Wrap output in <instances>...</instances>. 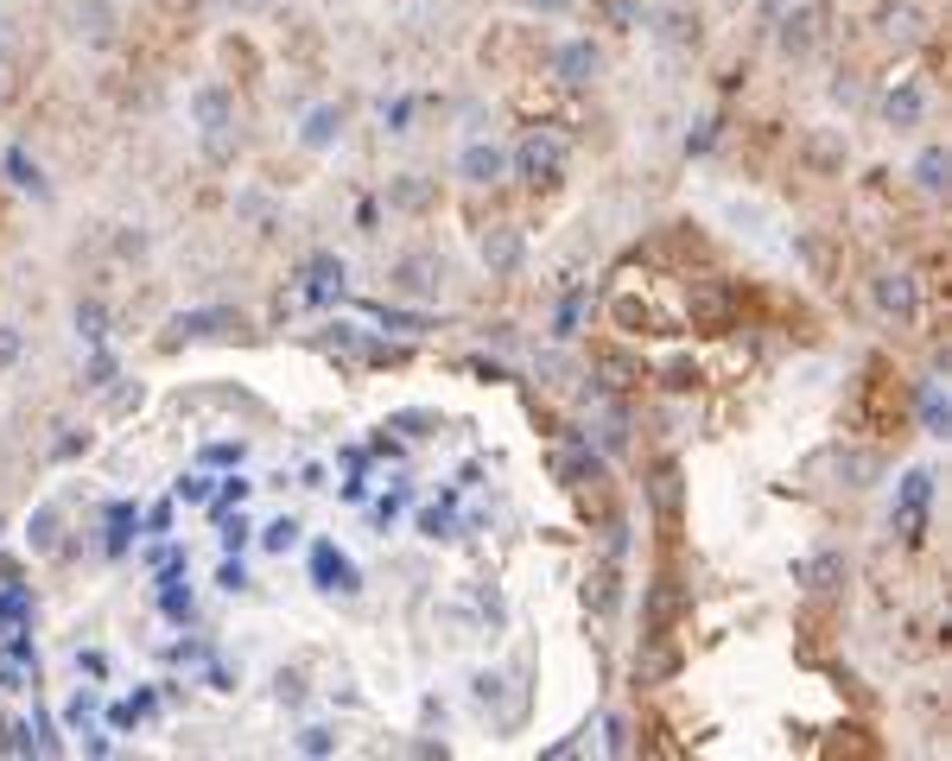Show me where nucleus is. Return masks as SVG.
<instances>
[{
  "label": "nucleus",
  "mask_w": 952,
  "mask_h": 761,
  "mask_svg": "<svg viewBox=\"0 0 952 761\" xmlns=\"http://www.w3.org/2000/svg\"><path fill=\"white\" fill-rule=\"evenodd\" d=\"M464 179H471V184H496V179H502V152L471 146V152H464Z\"/></svg>",
  "instance_id": "2"
},
{
  "label": "nucleus",
  "mask_w": 952,
  "mask_h": 761,
  "mask_svg": "<svg viewBox=\"0 0 952 761\" xmlns=\"http://www.w3.org/2000/svg\"><path fill=\"white\" fill-rule=\"evenodd\" d=\"M559 159H565V146L552 140V134H547V140L534 134V140L521 146V172H527L534 184H540V179H559Z\"/></svg>",
  "instance_id": "1"
}]
</instances>
